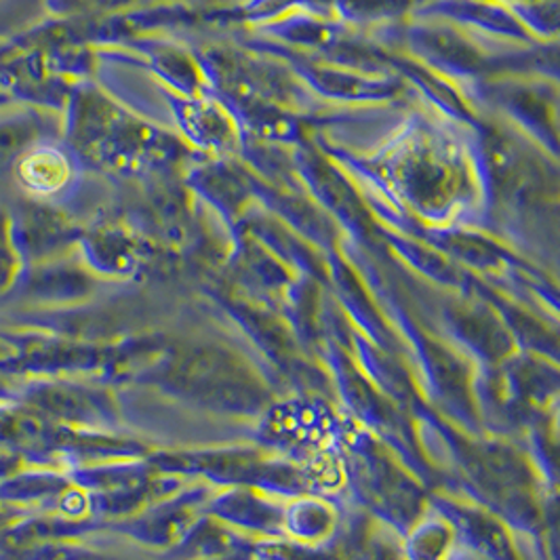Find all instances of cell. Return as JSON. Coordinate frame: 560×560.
Segmentation results:
<instances>
[{
    "label": "cell",
    "instance_id": "obj_1",
    "mask_svg": "<svg viewBox=\"0 0 560 560\" xmlns=\"http://www.w3.org/2000/svg\"><path fill=\"white\" fill-rule=\"evenodd\" d=\"M22 179L38 192H56L68 182V161L56 150H36L20 167Z\"/></svg>",
    "mask_w": 560,
    "mask_h": 560
},
{
    "label": "cell",
    "instance_id": "obj_2",
    "mask_svg": "<svg viewBox=\"0 0 560 560\" xmlns=\"http://www.w3.org/2000/svg\"><path fill=\"white\" fill-rule=\"evenodd\" d=\"M32 140H34V127L26 120L0 125V165L15 159Z\"/></svg>",
    "mask_w": 560,
    "mask_h": 560
}]
</instances>
